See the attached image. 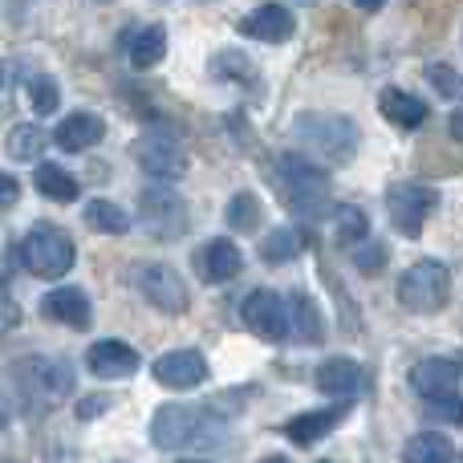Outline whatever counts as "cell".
Returning a JSON list of instances; mask_svg holds the SVG:
<instances>
[{"instance_id": "1", "label": "cell", "mask_w": 463, "mask_h": 463, "mask_svg": "<svg viewBox=\"0 0 463 463\" xmlns=\"http://www.w3.org/2000/svg\"><path fill=\"white\" fill-rule=\"evenodd\" d=\"M272 179L280 187V200L288 203V212L305 220H321L334 203H329V175L305 155H280Z\"/></svg>"}, {"instance_id": "2", "label": "cell", "mask_w": 463, "mask_h": 463, "mask_svg": "<svg viewBox=\"0 0 463 463\" xmlns=\"http://www.w3.org/2000/svg\"><path fill=\"white\" fill-rule=\"evenodd\" d=\"M8 386H13L16 402L24 411H49L70 399L73 374H70V366H61L53 358H21L8 370Z\"/></svg>"}, {"instance_id": "3", "label": "cell", "mask_w": 463, "mask_h": 463, "mask_svg": "<svg viewBox=\"0 0 463 463\" xmlns=\"http://www.w3.org/2000/svg\"><path fill=\"white\" fill-rule=\"evenodd\" d=\"M293 135L309 155L337 163V167L350 163L354 151H358V127L350 118H342V114H301L293 122Z\"/></svg>"}, {"instance_id": "4", "label": "cell", "mask_w": 463, "mask_h": 463, "mask_svg": "<svg viewBox=\"0 0 463 463\" xmlns=\"http://www.w3.org/2000/svg\"><path fill=\"white\" fill-rule=\"evenodd\" d=\"M21 260H24V269H29L33 277L57 280V277H65V272L73 269V240L65 236L61 228H53V224H37L29 236H24Z\"/></svg>"}, {"instance_id": "5", "label": "cell", "mask_w": 463, "mask_h": 463, "mask_svg": "<svg viewBox=\"0 0 463 463\" xmlns=\"http://www.w3.org/2000/svg\"><path fill=\"white\" fill-rule=\"evenodd\" d=\"M448 293H451V272L443 269L439 260L411 264L399 280V301H402V309H411V313L443 309V305H448Z\"/></svg>"}, {"instance_id": "6", "label": "cell", "mask_w": 463, "mask_h": 463, "mask_svg": "<svg viewBox=\"0 0 463 463\" xmlns=\"http://www.w3.org/2000/svg\"><path fill=\"white\" fill-rule=\"evenodd\" d=\"M212 431V419L203 407H184V402H167V407L155 411V423H151V443L159 451H175L187 448V443L203 439Z\"/></svg>"}, {"instance_id": "7", "label": "cell", "mask_w": 463, "mask_h": 463, "mask_svg": "<svg viewBox=\"0 0 463 463\" xmlns=\"http://www.w3.org/2000/svg\"><path fill=\"white\" fill-rule=\"evenodd\" d=\"M138 212H143V228L151 232L155 240H175L187 232V200L171 187H146L138 195Z\"/></svg>"}, {"instance_id": "8", "label": "cell", "mask_w": 463, "mask_h": 463, "mask_svg": "<svg viewBox=\"0 0 463 463\" xmlns=\"http://www.w3.org/2000/svg\"><path fill=\"white\" fill-rule=\"evenodd\" d=\"M435 203H439V195L431 192V187L423 184H394L391 192H386V212H391V224L402 232V236H423V224L427 216L435 212Z\"/></svg>"}, {"instance_id": "9", "label": "cell", "mask_w": 463, "mask_h": 463, "mask_svg": "<svg viewBox=\"0 0 463 463\" xmlns=\"http://www.w3.org/2000/svg\"><path fill=\"white\" fill-rule=\"evenodd\" d=\"M135 285L155 309L171 313V317H175V313H187V305H192L187 285L179 280V272L171 269V264H143V269L135 272Z\"/></svg>"}, {"instance_id": "10", "label": "cell", "mask_w": 463, "mask_h": 463, "mask_svg": "<svg viewBox=\"0 0 463 463\" xmlns=\"http://www.w3.org/2000/svg\"><path fill=\"white\" fill-rule=\"evenodd\" d=\"M135 159L146 175L155 179H179L187 171V151L171 135H143L135 143Z\"/></svg>"}, {"instance_id": "11", "label": "cell", "mask_w": 463, "mask_h": 463, "mask_svg": "<svg viewBox=\"0 0 463 463\" xmlns=\"http://www.w3.org/2000/svg\"><path fill=\"white\" fill-rule=\"evenodd\" d=\"M244 326L252 329L256 337H264V342H280V337L288 334V313H285V301H280L272 288H256V293H248L244 301Z\"/></svg>"}, {"instance_id": "12", "label": "cell", "mask_w": 463, "mask_h": 463, "mask_svg": "<svg viewBox=\"0 0 463 463\" xmlns=\"http://www.w3.org/2000/svg\"><path fill=\"white\" fill-rule=\"evenodd\" d=\"M411 391L419 399H451L459 394V362L456 358H423L411 366Z\"/></svg>"}, {"instance_id": "13", "label": "cell", "mask_w": 463, "mask_h": 463, "mask_svg": "<svg viewBox=\"0 0 463 463\" xmlns=\"http://www.w3.org/2000/svg\"><path fill=\"white\" fill-rule=\"evenodd\" d=\"M208 378V362L200 350H171L155 362V383L167 391H192Z\"/></svg>"}, {"instance_id": "14", "label": "cell", "mask_w": 463, "mask_h": 463, "mask_svg": "<svg viewBox=\"0 0 463 463\" xmlns=\"http://www.w3.org/2000/svg\"><path fill=\"white\" fill-rule=\"evenodd\" d=\"M293 29H297V21L285 5H260L256 13H248L244 21H240V33L252 37V41H264V45H280V41H288Z\"/></svg>"}, {"instance_id": "15", "label": "cell", "mask_w": 463, "mask_h": 463, "mask_svg": "<svg viewBox=\"0 0 463 463\" xmlns=\"http://www.w3.org/2000/svg\"><path fill=\"white\" fill-rule=\"evenodd\" d=\"M240 269H244V256H240V248L232 244V240H208V244L195 252V272H200V280H208V285H224Z\"/></svg>"}, {"instance_id": "16", "label": "cell", "mask_w": 463, "mask_h": 463, "mask_svg": "<svg viewBox=\"0 0 463 463\" xmlns=\"http://www.w3.org/2000/svg\"><path fill=\"white\" fill-rule=\"evenodd\" d=\"M86 366H90V374H98V378H130L138 370V354L130 350L127 342H118V337H106V342H98V345H90V354H86Z\"/></svg>"}, {"instance_id": "17", "label": "cell", "mask_w": 463, "mask_h": 463, "mask_svg": "<svg viewBox=\"0 0 463 463\" xmlns=\"http://www.w3.org/2000/svg\"><path fill=\"white\" fill-rule=\"evenodd\" d=\"M41 313L61 321V326H70V329H90V321H94L90 297L81 293V288H70V285H61V288L41 297Z\"/></svg>"}, {"instance_id": "18", "label": "cell", "mask_w": 463, "mask_h": 463, "mask_svg": "<svg viewBox=\"0 0 463 463\" xmlns=\"http://www.w3.org/2000/svg\"><path fill=\"white\" fill-rule=\"evenodd\" d=\"M106 138V122L98 118V114H70V118L57 127V135H53V143L61 146V151H70V155H78V151H90V146H98Z\"/></svg>"}, {"instance_id": "19", "label": "cell", "mask_w": 463, "mask_h": 463, "mask_svg": "<svg viewBox=\"0 0 463 463\" xmlns=\"http://www.w3.org/2000/svg\"><path fill=\"white\" fill-rule=\"evenodd\" d=\"M313 383H317V391L329 394V399H350L362 386V366L350 358H326L317 366V374H313Z\"/></svg>"}, {"instance_id": "20", "label": "cell", "mask_w": 463, "mask_h": 463, "mask_svg": "<svg viewBox=\"0 0 463 463\" xmlns=\"http://www.w3.org/2000/svg\"><path fill=\"white\" fill-rule=\"evenodd\" d=\"M345 411H350L345 402H342V407H329V411H305V415L288 419V423H285V435L297 443V448H309V443L326 439V435L334 431L337 423H342Z\"/></svg>"}, {"instance_id": "21", "label": "cell", "mask_w": 463, "mask_h": 463, "mask_svg": "<svg viewBox=\"0 0 463 463\" xmlns=\"http://www.w3.org/2000/svg\"><path fill=\"white\" fill-rule=\"evenodd\" d=\"M378 110L386 114V122H394V127H402V130H415L427 122V102L415 94H407V90H383Z\"/></svg>"}, {"instance_id": "22", "label": "cell", "mask_w": 463, "mask_h": 463, "mask_svg": "<svg viewBox=\"0 0 463 463\" xmlns=\"http://www.w3.org/2000/svg\"><path fill=\"white\" fill-rule=\"evenodd\" d=\"M285 313H288V326L297 329V337H301V342L317 345L321 337H326V321H321V309H317V301H313V297L293 293V301L285 305Z\"/></svg>"}, {"instance_id": "23", "label": "cell", "mask_w": 463, "mask_h": 463, "mask_svg": "<svg viewBox=\"0 0 463 463\" xmlns=\"http://www.w3.org/2000/svg\"><path fill=\"white\" fill-rule=\"evenodd\" d=\"M127 53H130V65H135V70H151V65H159L163 53H167V29H163V24H146V29H138L135 37H130Z\"/></svg>"}, {"instance_id": "24", "label": "cell", "mask_w": 463, "mask_h": 463, "mask_svg": "<svg viewBox=\"0 0 463 463\" xmlns=\"http://www.w3.org/2000/svg\"><path fill=\"white\" fill-rule=\"evenodd\" d=\"M402 463H456V443L448 435L423 431L402 448Z\"/></svg>"}, {"instance_id": "25", "label": "cell", "mask_w": 463, "mask_h": 463, "mask_svg": "<svg viewBox=\"0 0 463 463\" xmlns=\"http://www.w3.org/2000/svg\"><path fill=\"white\" fill-rule=\"evenodd\" d=\"M33 184H37L41 195H49V200H57V203H73L78 192H81L78 179H73L65 167H57V163H41L37 175H33Z\"/></svg>"}, {"instance_id": "26", "label": "cell", "mask_w": 463, "mask_h": 463, "mask_svg": "<svg viewBox=\"0 0 463 463\" xmlns=\"http://www.w3.org/2000/svg\"><path fill=\"white\" fill-rule=\"evenodd\" d=\"M5 151L13 155L16 163H33V159H41V155H45V130L33 127V122H21V127L8 130Z\"/></svg>"}, {"instance_id": "27", "label": "cell", "mask_w": 463, "mask_h": 463, "mask_svg": "<svg viewBox=\"0 0 463 463\" xmlns=\"http://www.w3.org/2000/svg\"><path fill=\"white\" fill-rule=\"evenodd\" d=\"M86 224L94 232H102V236H122V232H130V216L110 200H90L86 203Z\"/></svg>"}, {"instance_id": "28", "label": "cell", "mask_w": 463, "mask_h": 463, "mask_svg": "<svg viewBox=\"0 0 463 463\" xmlns=\"http://www.w3.org/2000/svg\"><path fill=\"white\" fill-rule=\"evenodd\" d=\"M370 236V220L362 208H354V203H342V208H334V240L345 248H354L358 240Z\"/></svg>"}, {"instance_id": "29", "label": "cell", "mask_w": 463, "mask_h": 463, "mask_svg": "<svg viewBox=\"0 0 463 463\" xmlns=\"http://www.w3.org/2000/svg\"><path fill=\"white\" fill-rule=\"evenodd\" d=\"M301 252V236L297 228H272V236L260 240V260L264 264H288Z\"/></svg>"}, {"instance_id": "30", "label": "cell", "mask_w": 463, "mask_h": 463, "mask_svg": "<svg viewBox=\"0 0 463 463\" xmlns=\"http://www.w3.org/2000/svg\"><path fill=\"white\" fill-rule=\"evenodd\" d=\"M212 78H220V81H252L256 65L248 61L240 49H224V53L212 57Z\"/></svg>"}, {"instance_id": "31", "label": "cell", "mask_w": 463, "mask_h": 463, "mask_svg": "<svg viewBox=\"0 0 463 463\" xmlns=\"http://www.w3.org/2000/svg\"><path fill=\"white\" fill-rule=\"evenodd\" d=\"M228 224L236 232H256L260 228V200L252 192H240L228 200Z\"/></svg>"}, {"instance_id": "32", "label": "cell", "mask_w": 463, "mask_h": 463, "mask_svg": "<svg viewBox=\"0 0 463 463\" xmlns=\"http://www.w3.org/2000/svg\"><path fill=\"white\" fill-rule=\"evenodd\" d=\"M29 98H33V110H37V114H53L57 102H61V90H57L53 78L37 73V78L29 81Z\"/></svg>"}, {"instance_id": "33", "label": "cell", "mask_w": 463, "mask_h": 463, "mask_svg": "<svg viewBox=\"0 0 463 463\" xmlns=\"http://www.w3.org/2000/svg\"><path fill=\"white\" fill-rule=\"evenodd\" d=\"M354 264H358V272H366V277L383 272L386 269V244H378V240H358V244H354Z\"/></svg>"}, {"instance_id": "34", "label": "cell", "mask_w": 463, "mask_h": 463, "mask_svg": "<svg viewBox=\"0 0 463 463\" xmlns=\"http://www.w3.org/2000/svg\"><path fill=\"white\" fill-rule=\"evenodd\" d=\"M427 81L435 86V94L451 98V102L459 98V73L451 70V65H427Z\"/></svg>"}, {"instance_id": "35", "label": "cell", "mask_w": 463, "mask_h": 463, "mask_svg": "<svg viewBox=\"0 0 463 463\" xmlns=\"http://www.w3.org/2000/svg\"><path fill=\"white\" fill-rule=\"evenodd\" d=\"M431 415L443 419V423H459V415H463L459 394H451V399H435V402H431Z\"/></svg>"}, {"instance_id": "36", "label": "cell", "mask_w": 463, "mask_h": 463, "mask_svg": "<svg viewBox=\"0 0 463 463\" xmlns=\"http://www.w3.org/2000/svg\"><path fill=\"white\" fill-rule=\"evenodd\" d=\"M16 200H21V184H16L13 175H0V212L13 208Z\"/></svg>"}, {"instance_id": "37", "label": "cell", "mask_w": 463, "mask_h": 463, "mask_svg": "<svg viewBox=\"0 0 463 463\" xmlns=\"http://www.w3.org/2000/svg\"><path fill=\"white\" fill-rule=\"evenodd\" d=\"M106 407H110L106 394H90V399L78 402V419H98V411H106Z\"/></svg>"}, {"instance_id": "38", "label": "cell", "mask_w": 463, "mask_h": 463, "mask_svg": "<svg viewBox=\"0 0 463 463\" xmlns=\"http://www.w3.org/2000/svg\"><path fill=\"white\" fill-rule=\"evenodd\" d=\"M21 321V313H16V305L5 297V288H0V329H8V326H16Z\"/></svg>"}, {"instance_id": "39", "label": "cell", "mask_w": 463, "mask_h": 463, "mask_svg": "<svg viewBox=\"0 0 463 463\" xmlns=\"http://www.w3.org/2000/svg\"><path fill=\"white\" fill-rule=\"evenodd\" d=\"M354 5H358V8H362V13H378V8H383V5H386V0H354Z\"/></svg>"}, {"instance_id": "40", "label": "cell", "mask_w": 463, "mask_h": 463, "mask_svg": "<svg viewBox=\"0 0 463 463\" xmlns=\"http://www.w3.org/2000/svg\"><path fill=\"white\" fill-rule=\"evenodd\" d=\"M260 463H288V459H285V456H264Z\"/></svg>"}, {"instance_id": "41", "label": "cell", "mask_w": 463, "mask_h": 463, "mask_svg": "<svg viewBox=\"0 0 463 463\" xmlns=\"http://www.w3.org/2000/svg\"><path fill=\"white\" fill-rule=\"evenodd\" d=\"M184 463H208V459H184Z\"/></svg>"}]
</instances>
